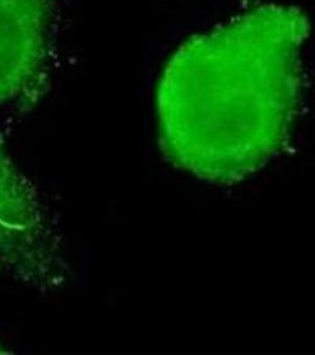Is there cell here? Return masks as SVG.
<instances>
[{
    "mask_svg": "<svg viewBox=\"0 0 315 355\" xmlns=\"http://www.w3.org/2000/svg\"><path fill=\"white\" fill-rule=\"evenodd\" d=\"M308 31L299 8L263 5L185 42L158 85L165 157L222 185L261 170L291 135Z\"/></svg>",
    "mask_w": 315,
    "mask_h": 355,
    "instance_id": "6da1fadb",
    "label": "cell"
},
{
    "mask_svg": "<svg viewBox=\"0 0 315 355\" xmlns=\"http://www.w3.org/2000/svg\"><path fill=\"white\" fill-rule=\"evenodd\" d=\"M63 266L36 194L0 145V271L49 288L61 282Z\"/></svg>",
    "mask_w": 315,
    "mask_h": 355,
    "instance_id": "7a4b0ae2",
    "label": "cell"
},
{
    "mask_svg": "<svg viewBox=\"0 0 315 355\" xmlns=\"http://www.w3.org/2000/svg\"><path fill=\"white\" fill-rule=\"evenodd\" d=\"M53 0H0V102L41 85L49 60Z\"/></svg>",
    "mask_w": 315,
    "mask_h": 355,
    "instance_id": "3957f363",
    "label": "cell"
},
{
    "mask_svg": "<svg viewBox=\"0 0 315 355\" xmlns=\"http://www.w3.org/2000/svg\"><path fill=\"white\" fill-rule=\"evenodd\" d=\"M8 352L0 345V354H8Z\"/></svg>",
    "mask_w": 315,
    "mask_h": 355,
    "instance_id": "277c9868",
    "label": "cell"
}]
</instances>
